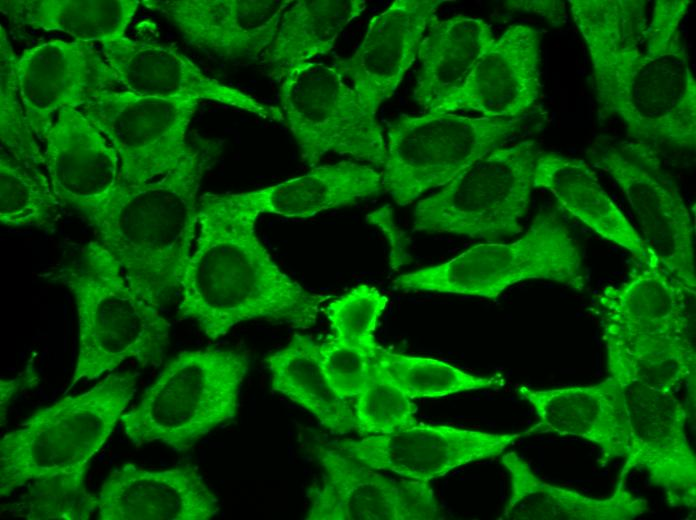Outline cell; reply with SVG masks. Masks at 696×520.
Instances as JSON below:
<instances>
[{
  "label": "cell",
  "mask_w": 696,
  "mask_h": 520,
  "mask_svg": "<svg viewBox=\"0 0 696 520\" xmlns=\"http://www.w3.org/2000/svg\"><path fill=\"white\" fill-rule=\"evenodd\" d=\"M258 217L233 193L199 197L177 312L212 340L253 319L311 328L331 297L306 290L274 263L256 233Z\"/></svg>",
  "instance_id": "obj_1"
},
{
  "label": "cell",
  "mask_w": 696,
  "mask_h": 520,
  "mask_svg": "<svg viewBox=\"0 0 696 520\" xmlns=\"http://www.w3.org/2000/svg\"><path fill=\"white\" fill-rule=\"evenodd\" d=\"M646 1L570 0L592 64L599 118H619L630 139L695 147L696 81L684 41L661 54L644 49Z\"/></svg>",
  "instance_id": "obj_2"
},
{
  "label": "cell",
  "mask_w": 696,
  "mask_h": 520,
  "mask_svg": "<svg viewBox=\"0 0 696 520\" xmlns=\"http://www.w3.org/2000/svg\"><path fill=\"white\" fill-rule=\"evenodd\" d=\"M212 156L196 146L172 172L142 184L117 183L73 208L135 292L158 309L180 292L197 234L198 191Z\"/></svg>",
  "instance_id": "obj_3"
},
{
  "label": "cell",
  "mask_w": 696,
  "mask_h": 520,
  "mask_svg": "<svg viewBox=\"0 0 696 520\" xmlns=\"http://www.w3.org/2000/svg\"><path fill=\"white\" fill-rule=\"evenodd\" d=\"M72 294L78 318V349L71 386L99 378L127 360L158 366L169 343L170 324L127 281L121 266L97 240L55 274Z\"/></svg>",
  "instance_id": "obj_4"
},
{
  "label": "cell",
  "mask_w": 696,
  "mask_h": 520,
  "mask_svg": "<svg viewBox=\"0 0 696 520\" xmlns=\"http://www.w3.org/2000/svg\"><path fill=\"white\" fill-rule=\"evenodd\" d=\"M246 353L229 349L183 351L170 360L121 422L136 445L161 442L187 451L235 418Z\"/></svg>",
  "instance_id": "obj_5"
},
{
  "label": "cell",
  "mask_w": 696,
  "mask_h": 520,
  "mask_svg": "<svg viewBox=\"0 0 696 520\" xmlns=\"http://www.w3.org/2000/svg\"><path fill=\"white\" fill-rule=\"evenodd\" d=\"M133 371L111 373L90 390L37 411L0 441V496L31 481L89 464L131 402Z\"/></svg>",
  "instance_id": "obj_6"
},
{
  "label": "cell",
  "mask_w": 696,
  "mask_h": 520,
  "mask_svg": "<svg viewBox=\"0 0 696 520\" xmlns=\"http://www.w3.org/2000/svg\"><path fill=\"white\" fill-rule=\"evenodd\" d=\"M531 279L585 288L579 244L554 211L539 213L514 242L477 244L445 263L402 274L394 284L406 291L497 299L508 287Z\"/></svg>",
  "instance_id": "obj_7"
},
{
  "label": "cell",
  "mask_w": 696,
  "mask_h": 520,
  "mask_svg": "<svg viewBox=\"0 0 696 520\" xmlns=\"http://www.w3.org/2000/svg\"><path fill=\"white\" fill-rule=\"evenodd\" d=\"M534 140L497 147L476 160L438 192L418 201L413 231L452 233L490 242L522 231L529 210Z\"/></svg>",
  "instance_id": "obj_8"
},
{
  "label": "cell",
  "mask_w": 696,
  "mask_h": 520,
  "mask_svg": "<svg viewBox=\"0 0 696 520\" xmlns=\"http://www.w3.org/2000/svg\"><path fill=\"white\" fill-rule=\"evenodd\" d=\"M517 118L469 117L427 112L400 115L388 125L382 182L396 204L412 203L424 192L449 183L522 127Z\"/></svg>",
  "instance_id": "obj_9"
},
{
  "label": "cell",
  "mask_w": 696,
  "mask_h": 520,
  "mask_svg": "<svg viewBox=\"0 0 696 520\" xmlns=\"http://www.w3.org/2000/svg\"><path fill=\"white\" fill-rule=\"evenodd\" d=\"M588 162L605 172L624 193L646 245L660 264L696 293L695 228L660 147L634 139L600 136L587 150Z\"/></svg>",
  "instance_id": "obj_10"
},
{
  "label": "cell",
  "mask_w": 696,
  "mask_h": 520,
  "mask_svg": "<svg viewBox=\"0 0 696 520\" xmlns=\"http://www.w3.org/2000/svg\"><path fill=\"white\" fill-rule=\"evenodd\" d=\"M279 82V108L307 166L333 153L383 168V128L332 65L306 62Z\"/></svg>",
  "instance_id": "obj_11"
},
{
  "label": "cell",
  "mask_w": 696,
  "mask_h": 520,
  "mask_svg": "<svg viewBox=\"0 0 696 520\" xmlns=\"http://www.w3.org/2000/svg\"><path fill=\"white\" fill-rule=\"evenodd\" d=\"M200 101L109 89L99 92L80 110L116 149L118 184L136 185L172 172L194 151L196 146L188 142L187 130Z\"/></svg>",
  "instance_id": "obj_12"
},
{
  "label": "cell",
  "mask_w": 696,
  "mask_h": 520,
  "mask_svg": "<svg viewBox=\"0 0 696 520\" xmlns=\"http://www.w3.org/2000/svg\"><path fill=\"white\" fill-rule=\"evenodd\" d=\"M311 452L322 479L307 492V520H441L430 482L393 479L316 440Z\"/></svg>",
  "instance_id": "obj_13"
},
{
  "label": "cell",
  "mask_w": 696,
  "mask_h": 520,
  "mask_svg": "<svg viewBox=\"0 0 696 520\" xmlns=\"http://www.w3.org/2000/svg\"><path fill=\"white\" fill-rule=\"evenodd\" d=\"M522 437L524 433H491L418 423L391 434L327 443L374 470L430 482L461 466L496 457Z\"/></svg>",
  "instance_id": "obj_14"
},
{
  "label": "cell",
  "mask_w": 696,
  "mask_h": 520,
  "mask_svg": "<svg viewBox=\"0 0 696 520\" xmlns=\"http://www.w3.org/2000/svg\"><path fill=\"white\" fill-rule=\"evenodd\" d=\"M629 444L619 478L644 471L673 508L696 507V457L686 434L688 412L676 394L624 387Z\"/></svg>",
  "instance_id": "obj_15"
},
{
  "label": "cell",
  "mask_w": 696,
  "mask_h": 520,
  "mask_svg": "<svg viewBox=\"0 0 696 520\" xmlns=\"http://www.w3.org/2000/svg\"><path fill=\"white\" fill-rule=\"evenodd\" d=\"M19 96L27 122L41 142L63 108L80 109L99 92L119 89L94 42L49 40L16 60Z\"/></svg>",
  "instance_id": "obj_16"
},
{
  "label": "cell",
  "mask_w": 696,
  "mask_h": 520,
  "mask_svg": "<svg viewBox=\"0 0 696 520\" xmlns=\"http://www.w3.org/2000/svg\"><path fill=\"white\" fill-rule=\"evenodd\" d=\"M101 51L120 87L129 92L161 98L191 97L209 100L283 122L279 106L207 76L173 45L119 37L101 44Z\"/></svg>",
  "instance_id": "obj_17"
},
{
  "label": "cell",
  "mask_w": 696,
  "mask_h": 520,
  "mask_svg": "<svg viewBox=\"0 0 696 520\" xmlns=\"http://www.w3.org/2000/svg\"><path fill=\"white\" fill-rule=\"evenodd\" d=\"M541 33L509 26L486 47L461 87L429 112H477L488 118L522 117L541 93Z\"/></svg>",
  "instance_id": "obj_18"
},
{
  "label": "cell",
  "mask_w": 696,
  "mask_h": 520,
  "mask_svg": "<svg viewBox=\"0 0 696 520\" xmlns=\"http://www.w3.org/2000/svg\"><path fill=\"white\" fill-rule=\"evenodd\" d=\"M445 0H395L373 16L353 54L332 66L351 83L373 116L401 84L430 21Z\"/></svg>",
  "instance_id": "obj_19"
},
{
  "label": "cell",
  "mask_w": 696,
  "mask_h": 520,
  "mask_svg": "<svg viewBox=\"0 0 696 520\" xmlns=\"http://www.w3.org/2000/svg\"><path fill=\"white\" fill-rule=\"evenodd\" d=\"M292 0H143L192 46L225 59L262 58Z\"/></svg>",
  "instance_id": "obj_20"
},
{
  "label": "cell",
  "mask_w": 696,
  "mask_h": 520,
  "mask_svg": "<svg viewBox=\"0 0 696 520\" xmlns=\"http://www.w3.org/2000/svg\"><path fill=\"white\" fill-rule=\"evenodd\" d=\"M519 396L533 408L537 422L524 436H575L596 444L601 465L625 458L629 414L624 387L611 377L592 385L536 389L520 386Z\"/></svg>",
  "instance_id": "obj_21"
},
{
  "label": "cell",
  "mask_w": 696,
  "mask_h": 520,
  "mask_svg": "<svg viewBox=\"0 0 696 520\" xmlns=\"http://www.w3.org/2000/svg\"><path fill=\"white\" fill-rule=\"evenodd\" d=\"M97 496L101 520H208L220 510L191 465L147 470L128 462L110 472Z\"/></svg>",
  "instance_id": "obj_22"
},
{
  "label": "cell",
  "mask_w": 696,
  "mask_h": 520,
  "mask_svg": "<svg viewBox=\"0 0 696 520\" xmlns=\"http://www.w3.org/2000/svg\"><path fill=\"white\" fill-rule=\"evenodd\" d=\"M45 169L60 201L72 209L118 183V153L80 109H61L44 134Z\"/></svg>",
  "instance_id": "obj_23"
},
{
  "label": "cell",
  "mask_w": 696,
  "mask_h": 520,
  "mask_svg": "<svg viewBox=\"0 0 696 520\" xmlns=\"http://www.w3.org/2000/svg\"><path fill=\"white\" fill-rule=\"evenodd\" d=\"M692 296L662 266L641 265L622 284L606 286L598 297L604 343L691 334Z\"/></svg>",
  "instance_id": "obj_24"
},
{
  "label": "cell",
  "mask_w": 696,
  "mask_h": 520,
  "mask_svg": "<svg viewBox=\"0 0 696 520\" xmlns=\"http://www.w3.org/2000/svg\"><path fill=\"white\" fill-rule=\"evenodd\" d=\"M533 187L548 190L562 209L602 238L629 251L641 265L662 266L602 187L588 161L540 150L533 169Z\"/></svg>",
  "instance_id": "obj_25"
},
{
  "label": "cell",
  "mask_w": 696,
  "mask_h": 520,
  "mask_svg": "<svg viewBox=\"0 0 696 520\" xmlns=\"http://www.w3.org/2000/svg\"><path fill=\"white\" fill-rule=\"evenodd\" d=\"M510 492L499 519L504 520H631L649 511L646 499L635 495L619 478L611 495L590 497L539 478L516 452L502 455Z\"/></svg>",
  "instance_id": "obj_26"
},
{
  "label": "cell",
  "mask_w": 696,
  "mask_h": 520,
  "mask_svg": "<svg viewBox=\"0 0 696 520\" xmlns=\"http://www.w3.org/2000/svg\"><path fill=\"white\" fill-rule=\"evenodd\" d=\"M385 192L382 173L351 160L316 166L307 173L249 192L233 193L243 206L261 214L308 218L354 205Z\"/></svg>",
  "instance_id": "obj_27"
},
{
  "label": "cell",
  "mask_w": 696,
  "mask_h": 520,
  "mask_svg": "<svg viewBox=\"0 0 696 520\" xmlns=\"http://www.w3.org/2000/svg\"><path fill=\"white\" fill-rule=\"evenodd\" d=\"M494 38L491 26L481 18L457 15L439 20L435 16L417 51L416 102L429 112L461 87Z\"/></svg>",
  "instance_id": "obj_28"
},
{
  "label": "cell",
  "mask_w": 696,
  "mask_h": 520,
  "mask_svg": "<svg viewBox=\"0 0 696 520\" xmlns=\"http://www.w3.org/2000/svg\"><path fill=\"white\" fill-rule=\"evenodd\" d=\"M365 9L364 0L293 1L261 58L269 75L279 81L288 70L329 53L340 33Z\"/></svg>",
  "instance_id": "obj_29"
},
{
  "label": "cell",
  "mask_w": 696,
  "mask_h": 520,
  "mask_svg": "<svg viewBox=\"0 0 696 520\" xmlns=\"http://www.w3.org/2000/svg\"><path fill=\"white\" fill-rule=\"evenodd\" d=\"M265 362L274 391L310 412L333 434L356 430L353 406L329 386L321 367L319 344L313 338L296 334Z\"/></svg>",
  "instance_id": "obj_30"
},
{
  "label": "cell",
  "mask_w": 696,
  "mask_h": 520,
  "mask_svg": "<svg viewBox=\"0 0 696 520\" xmlns=\"http://www.w3.org/2000/svg\"><path fill=\"white\" fill-rule=\"evenodd\" d=\"M138 0L1 1V11L18 25L64 32L74 40L99 42L125 36Z\"/></svg>",
  "instance_id": "obj_31"
},
{
  "label": "cell",
  "mask_w": 696,
  "mask_h": 520,
  "mask_svg": "<svg viewBox=\"0 0 696 520\" xmlns=\"http://www.w3.org/2000/svg\"><path fill=\"white\" fill-rule=\"evenodd\" d=\"M608 377L623 387L639 385L676 394L695 375L696 354L691 334L605 342Z\"/></svg>",
  "instance_id": "obj_32"
},
{
  "label": "cell",
  "mask_w": 696,
  "mask_h": 520,
  "mask_svg": "<svg viewBox=\"0 0 696 520\" xmlns=\"http://www.w3.org/2000/svg\"><path fill=\"white\" fill-rule=\"evenodd\" d=\"M64 204L40 167L1 150L0 223L8 227L51 229Z\"/></svg>",
  "instance_id": "obj_33"
},
{
  "label": "cell",
  "mask_w": 696,
  "mask_h": 520,
  "mask_svg": "<svg viewBox=\"0 0 696 520\" xmlns=\"http://www.w3.org/2000/svg\"><path fill=\"white\" fill-rule=\"evenodd\" d=\"M375 356L412 400L493 388L500 382L498 376L471 374L437 359L404 355L381 346Z\"/></svg>",
  "instance_id": "obj_34"
},
{
  "label": "cell",
  "mask_w": 696,
  "mask_h": 520,
  "mask_svg": "<svg viewBox=\"0 0 696 520\" xmlns=\"http://www.w3.org/2000/svg\"><path fill=\"white\" fill-rule=\"evenodd\" d=\"M89 464L41 476L12 505L16 517L29 520H87L97 510L98 496L88 491Z\"/></svg>",
  "instance_id": "obj_35"
},
{
  "label": "cell",
  "mask_w": 696,
  "mask_h": 520,
  "mask_svg": "<svg viewBox=\"0 0 696 520\" xmlns=\"http://www.w3.org/2000/svg\"><path fill=\"white\" fill-rule=\"evenodd\" d=\"M353 404L361 437L391 434L417 425V406L374 358L371 381Z\"/></svg>",
  "instance_id": "obj_36"
},
{
  "label": "cell",
  "mask_w": 696,
  "mask_h": 520,
  "mask_svg": "<svg viewBox=\"0 0 696 520\" xmlns=\"http://www.w3.org/2000/svg\"><path fill=\"white\" fill-rule=\"evenodd\" d=\"M16 60L6 30L0 26L1 150L29 165H45L43 148L31 130L19 96Z\"/></svg>",
  "instance_id": "obj_37"
},
{
  "label": "cell",
  "mask_w": 696,
  "mask_h": 520,
  "mask_svg": "<svg viewBox=\"0 0 696 520\" xmlns=\"http://www.w3.org/2000/svg\"><path fill=\"white\" fill-rule=\"evenodd\" d=\"M387 304L388 298L368 284L335 298L325 309L332 337L344 345L376 354L380 345L374 333Z\"/></svg>",
  "instance_id": "obj_38"
},
{
  "label": "cell",
  "mask_w": 696,
  "mask_h": 520,
  "mask_svg": "<svg viewBox=\"0 0 696 520\" xmlns=\"http://www.w3.org/2000/svg\"><path fill=\"white\" fill-rule=\"evenodd\" d=\"M319 353L326 380L340 398H356L366 389L376 354L344 345L332 336L319 344Z\"/></svg>",
  "instance_id": "obj_39"
},
{
  "label": "cell",
  "mask_w": 696,
  "mask_h": 520,
  "mask_svg": "<svg viewBox=\"0 0 696 520\" xmlns=\"http://www.w3.org/2000/svg\"><path fill=\"white\" fill-rule=\"evenodd\" d=\"M691 4L690 0H657L644 31L643 45L647 53L661 54L681 43L680 24Z\"/></svg>",
  "instance_id": "obj_40"
},
{
  "label": "cell",
  "mask_w": 696,
  "mask_h": 520,
  "mask_svg": "<svg viewBox=\"0 0 696 520\" xmlns=\"http://www.w3.org/2000/svg\"><path fill=\"white\" fill-rule=\"evenodd\" d=\"M510 9L539 14L558 25L565 22V3L562 1H508Z\"/></svg>",
  "instance_id": "obj_41"
},
{
  "label": "cell",
  "mask_w": 696,
  "mask_h": 520,
  "mask_svg": "<svg viewBox=\"0 0 696 520\" xmlns=\"http://www.w3.org/2000/svg\"><path fill=\"white\" fill-rule=\"evenodd\" d=\"M36 379L34 371H25L21 376L11 380H1V417L7 410L11 397L18 388L25 387V382Z\"/></svg>",
  "instance_id": "obj_42"
}]
</instances>
